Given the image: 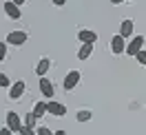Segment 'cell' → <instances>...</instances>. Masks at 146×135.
Segmentation results:
<instances>
[{
	"mask_svg": "<svg viewBox=\"0 0 146 135\" xmlns=\"http://www.w3.org/2000/svg\"><path fill=\"white\" fill-rule=\"evenodd\" d=\"M27 40H29V33L22 31V29H16V31L7 33V45H11V47H20V45H25Z\"/></svg>",
	"mask_w": 146,
	"mask_h": 135,
	"instance_id": "obj_1",
	"label": "cell"
},
{
	"mask_svg": "<svg viewBox=\"0 0 146 135\" xmlns=\"http://www.w3.org/2000/svg\"><path fill=\"white\" fill-rule=\"evenodd\" d=\"M144 45H146L144 36H133V38L126 42V53H128V55H137L142 49H144Z\"/></svg>",
	"mask_w": 146,
	"mask_h": 135,
	"instance_id": "obj_2",
	"label": "cell"
},
{
	"mask_svg": "<svg viewBox=\"0 0 146 135\" xmlns=\"http://www.w3.org/2000/svg\"><path fill=\"white\" fill-rule=\"evenodd\" d=\"M80 80H82V73L78 71V69L69 71V73H66V78H64V82H62L64 91H73L75 86H78V84H80Z\"/></svg>",
	"mask_w": 146,
	"mask_h": 135,
	"instance_id": "obj_3",
	"label": "cell"
},
{
	"mask_svg": "<svg viewBox=\"0 0 146 135\" xmlns=\"http://www.w3.org/2000/svg\"><path fill=\"white\" fill-rule=\"evenodd\" d=\"M7 126H9L13 133H20V128L25 126V122L20 120V115L16 111H7Z\"/></svg>",
	"mask_w": 146,
	"mask_h": 135,
	"instance_id": "obj_4",
	"label": "cell"
},
{
	"mask_svg": "<svg viewBox=\"0 0 146 135\" xmlns=\"http://www.w3.org/2000/svg\"><path fill=\"white\" fill-rule=\"evenodd\" d=\"M25 91H27V84H25V80H18V82H13L9 86V100H20L22 95H25Z\"/></svg>",
	"mask_w": 146,
	"mask_h": 135,
	"instance_id": "obj_5",
	"label": "cell"
},
{
	"mask_svg": "<svg viewBox=\"0 0 146 135\" xmlns=\"http://www.w3.org/2000/svg\"><path fill=\"white\" fill-rule=\"evenodd\" d=\"M46 113H51V115H55V117H62V115H66V106H64L62 102L49 100V102H46Z\"/></svg>",
	"mask_w": 146,
	"mask_h": 135,
	"instance_id": "obj_6",
	"label": "cell"
},
{
	"mask_svg": "<svg viewBox=\"0 0 146 135\" xmlns=\"http://www.w3.org/2000/svg\"><path fill=\"white\" fill-rule=\"evenodd\" d=\"M111 51H113V53L115 55H119V53H126V40H124V38L119 36H113L111 38Z\"/></svg>",
	"mask_w": 146,
	"mask_h": 135,
	"instance_id": "obj_7",
	"label": "cell"
},
{
	"mask_svg": "<svg viewBox=\"0 0 146 135\" xmlns=\"http://www.w3.org/2000/svg\"><path fill=\"white\" fill-rule=\"evenodd\" d=\"M78 40H80L82 45H86V42H89V45H95V42H98V33H95L93 29H80V31H78Z\"/></svg>",
	"mask_w": 146,
	"mask_h": 135,
	"instance_id": "obj_8",
	"label": "cell"
},
{
	"mask_svg": "<svg viewBox=\"0 0 146 135\" xmlns=\"http://www.w3.org/2000/svg\"><path fill=\"white\" fill-rule=\"evenodd\" d=\"M133 31H135V22L131 18L122 20V25H119V36L124 38V40H131V38H133Z\"/></svg>",
	"mask_w": 146,
	"mask_h": 135,
	"instance_id": "obj_9",
	"label": "cell"
},
{
	"mask_svg": "<svg viewBox=\"0 0 146 135\" xmlns=\"http://www.w3.org/2000/svg\"><path fill=\"white\" fill-rule=\"evenodd\" d=\"M5 13H7V18H11V20L22 18V11H20V7L13 2V0H7V2H5Z\"/></svg>",
	"mask_w": 146,
	"mask_h": 135,
	"instance_id": "obj_10",
	"label": "cell"
},
{
	"mask_svg": "<svg viewBox=\"0 0 146 135\" xmlns=\"http://www.w3.org/2000/svg\"><path fill=\"white\" fill-rule=\"evenodd\" d=\"M38 86H40V93L44 95V98H53V84H51V80H46V78H40V82H38Z\"/></svg>",
	"mask_w": 146,
	"mask_h": 135,
	"instance_id": "obj_11",
	"label": "cell"
},
{
	"mask_svg": "<svg viewBox=\"0 0 146 135\" xmlns=\"http://www.w3.org/2000/svg\"><path fill=\"white\" fill-rule=\"evenodd\" d=\"M49 69H51V60L49 58H40V62L36 64V75L38 78H44Z\"/></svg>",
	"mask_w": 146,
	"mask_h": 135,
	"instance_id": "obj_12",
	"label": "cell"
},
{
	"mask_svg": "<svg viewBox=\"0 0 146 135\" xmlns=\"http://www.w3.org/2000/svg\"><path fill=\"white\" fill-rule=\"evenodd\" d=\"M93 47L95 45H80V49H78V60H89L91 58V53H93Z\"/></svg>",
	"mask_w": 146,
	"mask_h": 135,
	"instance_id": "obj_13",
	"label": "cell"
},
{
	"mask_svg": "<svg viewBox=\"0 0 146 135\" xmlns=\"http://www.w3.org/2000/svg\"><path fill=\"white\" fill-rule=\"evenodd\" d=\"M91 117H93V111H89V108H82V111L75 113V120H78V122H91Z\"/></svg>",
	"mask_w": 146,
	"mask_h": 135,
	"instance_id": "obj_14",
	"label": "cell"
},
{
	"mask_svg": "<svg viewBox=\"0 0 146 135\" xmlns=\"http://www.w3.org/2000/svg\"><path fill=\"white\" fill-rule=\"evenodd\" d=\"M44 113H46V102H36V106H33V115L40 120Z\"/></svg>",
	"mask_w": 146,
	"mask_h": 135,
	"instance_id": "obj_15",
	"label": "cell"
},
{
	"mask_svg": "<svg viewBox=\"0 0 146 135\" xmlns=\"http://www.w3.org/2000/svg\"><path fill=\"white\" fill-rule=\"evenodd\" d=\"M36 120H38V117L33 115V111H31V113H25V126H29V128H36Z\"/></svg>",
	"mask_w": 146,
	"mask_h": 135,
	"instance_id": "obj_16",
	"label": "cell"
},
{
	"mask_svg": "<svg viewBox=\"0 0 146 135\" xmlns=\"http://www.w3.org/2000/svg\"><path fill=\"white\" fill-rule=\"evenodd\" d=\"M36 133H38V135H53L55 131H51V128H46V126H38V128H36Z\"/></svg>",
	"mask_w": 146,
	"mask_h": 135,
	"instance_id": "obj_17",
	"label": "cell"
},
{
	"mask_svg": "<svg viewBox=\"0 0 146 135\" xmlns=\"http://www.w3.org/2000/svg\"><path fill=\"white\" fill-rule=\"evenodd\" d=\"M135 58H137V62L142 64V67H146V49H142V51H139Z\"/></svg>",
	"mask_w": 146,
	"mask_h": 135,
	"instance_id": "obj_18",
	"label": "cell"
},
{
	"mask_svg": "<svg viewBox=\"0 0 146 135\" xmlns=\"http://www.w3.org/2000/svg\"><path fill=\"white\" fill-rule=\"evenodd\" d=\"M7 60V42H0V62Z\"/></svg>",
	"mask_w": 146,
	"mask_h": 135,
	"instance_id": "obj_19",
	"label": "cell"
},
{
	"mask_svg": "<svg viewBox=\"0 0 146 135\" xmlns=\"http://www.w3.org/2000/svg\"><path fill=\"white\" fill-rule=\"evenodd\" d=\"M0 86H11V80L7 78V73H0Z\"/></svg>",
	"mask_w": 146,
	"mask_h": 135,
	"instance_id": "obj_20",
	"label": "cell"
},
{
	"mask_svg": "<svg viewBox=\"0 0 146 135\" xmlns=\"http://www.w3.org/2000/svg\"><path fill=\"white\" fill-rule=\"evenodd\" d=\"M20 135H38V133H36V128H29V126H22V128H20Z\"/></svg>",
	"mask_w": 146,
	"mask_h": 135,
	"instance_id": "obj_21",
	"label": "cell"
},
{
	"mask_svg": "<svg viewBox=\"0 0 146 135\" xmlns=\"http://www.w3.org/2000/svg\"><path fill=\"white\" fill-rule=\"evenodd\" d=\"M0 135H13V131H11L9 126H2V128H0Z\"/></svg>",
	"mask_w": 146,
	"mask_h": 135,
	"instance_id": "obj_22",
	"label": "cell"
},
{
	"mask_svg": "<svg viewBox=\"0 0 146 135\" xmlns=\"http://www.w3.org/2000/svg\"><path fill=\"white\" fill-rule=\"evenodd\" d=\"M51 2H53L55 7H64V5H66V0H51Z\"/></svg>",
	"mask_w": 146,
	"mask_h": 135,
	"instance_id": "obj_23",
	"label": "cell"
},
{
	"mask_svg": "<svg viewBox=\"0 0 146 135\" xmlns=\"http://www.w3.org/2000/svg\"><path fill=\"white\" fill-rule=\"evenodd\" d=\"M13 2H16V5H18V7H22V5H25V2H27V0H13Z\"/></svg>",
	"mask_w": 146,
	"mask_h": 135,
	"instance_id": "obj_24",
	"label": "cell"
},
{
	"mask_svg": "<svg viewBox=\"0 0 146 135\" xmlns=\"http://www.w3.org/2000/svg\"><path fill=\"white\" fill-rule=\"evenodd\" d=\"M53 135H66V131H55Z\"/></svg>",
	"mask_w": 146,
	"mask_h": 135,
	"instance_id": "obj_25",
	"label": "cell"
},
{
	"mask_svg": "<svg viewBox=\"0 0 146 135\" xmlns=\"http://www.w3.org/2000/svg\"><path fill=\"white\" fill-rule=\"evenodd\" d=\"M111 2H113V5H122L124 0H111Z\"/></svg>",
	"mask_w": 146,
	"mask_h": 135,
	"instance_id": "obj_26",
	"label": "cell"
}]
</instances>
